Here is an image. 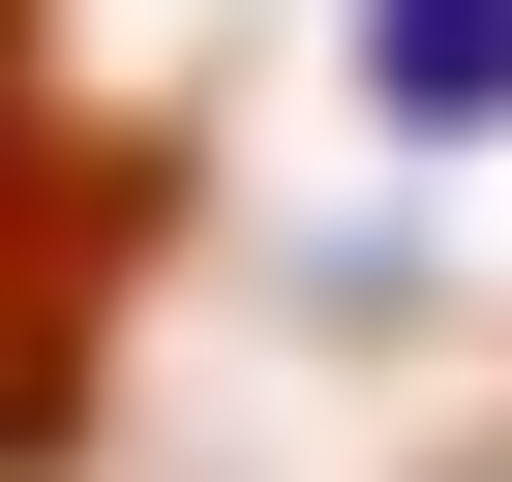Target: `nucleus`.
Masks as SVG:
<instances>
[{
  "mask_svg": "<svg viewBox=\"0 0 512 482\" xmlns=\"http://www.w3.org/2000/svg\"><path fill=\"white\" fill-rule=\"evenodd\" d=\"M332 61H362V121H392V151H512V0H362Z\"/></svg>",
  "mask_w": 512,
  "mask_h": 482,
  "instance_id": "f257e3e1",
  "label": "nucleus"
}]
</instances>
